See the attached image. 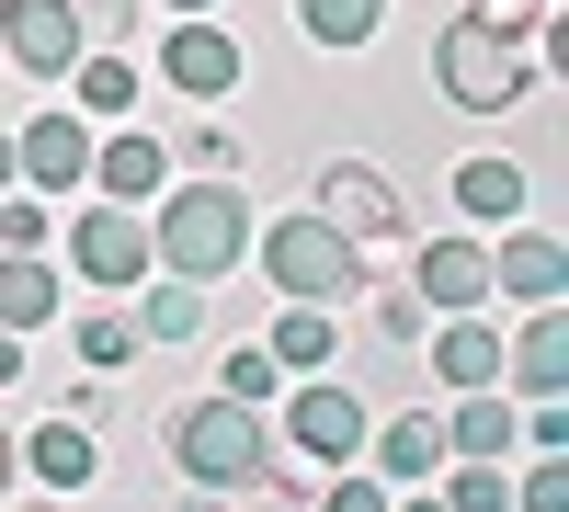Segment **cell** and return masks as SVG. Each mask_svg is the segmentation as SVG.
<instances>
[{
  "instance_id": "1",
  "label": "cell",
  "mask_w": 569,
  "mask_h": 512,
  "mask_svg": "<svg viewBox=\"0 0 569 512\" xmlns=\"http://www.w3.org/2000/svg\"><path fill=\"white\" fill-rule=\"evenodd\" d=\"M251 205H240V171H171L149 194V251L160 273H182V285H228V273L251 262Z\"/></svg>"
},
{
  "instance_id": "2",
  "label": "cell",
  "mask_w": 569,
  "mask_h": 512,
  "mask_svg": "<svg viewBox=\"0 0 569 512\" xmlns=\"http://www.w3.org/2000/svg\"><path fill=\"white\" fill-rule=\"evenodd\" d=\"M262 455H273V422H262L251 399L206 388V399H182V410H171V468L194 479V490H251V479H262Z\"/></svg>"
},
{
  "instance_id": "3",
  "label": "cell",
  "mask_w": 569,
  "mask_h": 512,
  "mask_svg": "<svg viewBox=\"0 0 569 512\" xmlns=\"http://www.w3.org/2000/svg\"><path fill=\"white\" fill-rule=\"evenodd\" d=\"M536 80H547V69L525 58V34H490L479 12H456V23L433 34V91H445L456 114H512Z\"/></svg>"
},
{
  "instance_id": "4",
  "label": "cell",
  "mask_w": 569,
  "mask_h": 512,
  "mask_svg": "<svg viewBox=\"0 0 569 512\" xmlns=\"http://www.w3.org/2000/svg\"><path fill=\"white\" fill-rule=\"evenodd\" d=\"M251 262L273 273V297H319V308H353V297H365V251H353L319 205L273 217V228H251Z\"/></svg>"
},
{
  "instance_id": "5",
  "label": "cell",
  "mask_w": 569,
  "mask_h": 512,
  "mask_svg": "<svg viewBox=\"0 0 569 512\" xmlns=\"http://www.w3.org/2000/svg\"><path fill=\"white\" fill-rule=\"evenodd\" d=\"M273 399H284V444H297L308 468H353V455H365V422H376V410L330 377V364H319V377H284Z\"/></svg>"
},
{
  "instance_id": "6",
  "label": "cell",
  "mask_w": 569,
  "mask_h": 512,
  "mask_svg": "<svg viewBox=\"0 0 569 512\" xmlns=\"http://www.w3.org/2000/svg\"><path fill=\"white\" fill-rule=\"evenodd\" d=\"M69 273H80V285H149V273H160V251H149V205H80V228H69Z\"/></svg>"
},
{
  "instance_id": "7",
  "label": "cell",
  "mask_w": 569,
  "mask_h": 512,
  "mask_svg": "<svg viewBox=\"0 0 569 512\" xmlns=\"http://www.w3.org/2000/svg\"><path fill=\"white\" fill-rule=\"evenodd\" d=\"M308 205H319L330 228H342L353 251H388V240H410V205H399V182L376 171V160H330Z\"/></svg>"
},
{
  "instance_id": "8",
  "label": "cell",
  "mask_w": 569,
  "mask_h": 512,
  "mask_svg": "<svg viewBox=\"0 0 569 512\" xmlns=\"http://www.w3.org/2000/svg\"><path fill=\"white\" fill-rule=\"evenodd\" d=\"M12 171H23V194H46V205L80 194V182H91V114L80 103H46L34 126H12Z\"/></svg>"
},
{
  "instance_id": "9",
  "label": "cell",
  "mask_w": 569,
  "mask_h": 512,
  "mask_svg": "<svg viewBox=\"0 0 569 512\" xmlns=\"http://www.w3.org/2000/svg\"><path fill=\"white\" fill-rule=\"evenodd\" d=\"M80 12H69V0H0V58H12L34 91H58L69 69H80Z\"/></svg>"
},
{
  "instance_id": "10",
  "label": "cell",
  "mask_w": 569,
  "mask_h": 512,
  "mask_svg": "<svg viewBox=\"0 0 569 512\" xmlns=\"http://www.w3.org/2000/svg\"><path fill=\"white\" fill-rule=\"evenodd\" d=\"M160 80H171V91H194V103L240 91V34H228L217 12H171V34H160Z\"/></svg>"
},
{
  "instance_id": "11",
  "label": "cell",
  "mask_w": 569,
  "mask_h": 512,
  "mask_svg": "<svg viewBox=\"0 0 569 512\" xmlns=\"http://www.w3.org/2000/svg\"><path fill=\"white\" fill-rule=\"evenodd\" d=\"M171 182V137H149L137 114H114L103 137H91V194H114V205H149Z\"/></svg>"
},
{
  "instance_id": "12",
  "label": "cell",
  "mask_w": 569,
  "mask_h": 512,
  "mask_svg": "<svg viewBox=\"0 0 569 512\" xmlns=\"http://www.w3.org/2000/svg\"><path fill=\"white\" fill-rule=\"evenodd\" d=\"M12 479H34V490H91V479H103V444H91L80 410H46V422L12 444Z\"/></svg>"
},
{
  "instance_id": "13",
  "label": "cell",
  "mask_w": 569,
  "mask_h": 512,
  "mask_svg": "<svg viewBox=\"0 0 569 512\" xmlns=\"http://www.w3.org/2000/svg\"><path fill=\"white\" fill-rule=\"evenodd\" d=\"M558 285H569V251H558V228H525V217H512L501 240H490V297L558 308Z\"/></svg>"
},
{
  "instance_id": "14",
  "label": "cell",
  "mask_w": 569,
  "mask_h": 512,
  "mask_svg": "<svg viewBox=\"0 0 569 512\" xmlns=\"http://www.w3.org/2000/svg\"><path fill=\"white\" fill-rule=\"evenodd\" d=\"M410 297L421 308H490V240H421L410 251Z\"/></svg>"
},
{
  "instance_id": "15",
  "label": "cell",
  "mask_w": 569,
  "mask_h": 512,
  "mask_svg": "<svg viewBox=\"0 0 569 512\" xmlns=\"http://www.w3.org/2000/svg\"><path fill=\"white\" fill-rule=\"evenodd\" d=\"M365 468L388 479V490H433V468H445V422H433V410H399V422H365Z\"/></svg>"
},
{
  "instance_id": "16",
  "label": "cell",
  "mask_w": 569,
  "mask_h": 512,
  "mask_svg": "<svg viewBox=\"0 0 569 512\" xmlns=\"http://www.w3.org/2000/svg\"><path fill=\"white\" fill-rule=\"evenodd\" d=\"M421 342H433V377H445V388H501V331H490V308H445Z\"/></svg>"
},
{
  "instance_id": "17",
  "label": "cell",
  "mask_w": 569,
  "mask_h": 512,
  "mask_svg": "<svg viewBox=\"0 0 569 512\" xmlns=\"http://www.w3.org/2000/svg\"><path fill=\"white\" fill-rule=\"evenodd\" d=\"M58 297H69L58 251H0V331H58Z\"/></svg>"
},
{
  "instance_id": "18",
  "label": "cell",
  "mask_w": 569,
  "mask_h": 512,
  "mask_svg": "<svg viewBox=\"0 0 569 512\" xmlns=\"http://www.w3.org/2000/svg\"><path fill=\"white\" fill-rule=\"evenodd\" d=\"M501 377L525 388V399H569V319H558V308H536L525 331L501 342Z\"/></svg>"
},
{
  "instance_id": "19",
  "label": "cell",
  "mask_w": 569,
  "mask_h": 512,
  "mask_svg": "<svg viewBox=\"0 0 569 512\" xmlns=\"http://www.w3.org/2000/svg\"><path fill=\"white\" fill-rule=\"evenodd\" d=\"M512 444H525V410H512L501 388H456V410H445V455H501V468H512Z\"/></svg>"
},
{
  "instance_id": "20",
  "label": "cell",
  "mask_w": 569,
  "mask_h": 512,
  "mask_svg": "<svg viewBox=\"0 0 569 512\" xmlns=\"http://www.w3.org/2000/svg\"><path fill=\"white\" fill-rule=\"evenodd\" d=\"M525 205H536L525 160H456V217H467V228H512Z\"/></svg>"
},
{
  "instance_id": "21",
  "label": "cell",
  "mask_w": 569,
  "mask_h": 512,
  "mask_svg": "<svg viewBox=\"0 0 569 512\" xmlns=\"http://www.w3.org/2000/svg\"><path fill=\"white\" fill-rule=\"evenodd\" d=\"M262 353L284 364V377H319V364L342 353V331H330V308H319V297H284V308H273V331H262Z\"/></svg>"
},
{
  "instance_id": "22",
  "label": "cell",
  "mask_w": 569,
  "mask_h": 512,
  "mask_svg": "<svg viewBox=\"0 0 569 512\" xmlns=\"http://www.w3.org/2000/svg\"><path fill=\"white\" fill-rule=\"evenodd\" d=\"M206 285H182V273H149L137 285V342H206Z\"/></svg>"
},
{
  "instance_id": "23",
  "label": "cell",
  "mask_w": 569,
  "mask_h": 512,
  "mask_svg": "<svg viewBox=\"0 0 569 512\" xmlns=\"http://www.w3.org/2000/svg\"><path fill=\"white\" fill-rule=\"evenodd\" d=\"M58 91H69L91 126H114V114H137V58H103V46H80V69H69Z\"/></svg>"
},
{
  "instance_id": "24",
  "label": "cell",
  "mask_w": 569,
  "mask_h": 512,
  "mask_svg": "<svg viewBox=\"0 0 569 512\" xmlns=\"http://www.w3.org/2000/svg\"><path fill=\"white\" fill-rule=\"evenodd\" d=\"M376 23H388V0H297V34H308V46H330V58L376 46Z\"/></svg>"
},
{
  "instance_id": "25",
  "label": "cell",
  "mask_w": 569,
  "mask_h": 512,
  "mask_svg": "<svg viewBox=\"0 0 569 512\" xmlns=\"http://www.w3.org/2000/svg\"><path fill=\"white\" fill-rule=\"evenodd\" d=\"M69 342H80L91 377H114V364L137 353V319H126V308H91V319H69Z\"/></svg>"
},
{
  "instance_id": "26",
  "label": "cell",
  "mask_w": 569,
  "mask_h": 512,
  "mask_svg": "<svg viewBox=\"0 0 569 512\" xmlns=\"http://www.w3.org/2000/svg\"><path fill=\"white\" fill-rule=\"evenodd\" d=\"M228 399H251V410H273V388H284V364L262 353V342H228V377H217Z\"/></svg>"
},
{
  "instance_id": "27",
  "label": "cell",
  "mask_w": 569,
  "mask_h": 512,
  "mask_svg": "<svg viewBox=\"0 0 569 512\" xmlns=\"http://www.w3.org/2000/svg\"><path fill=\"white\" fill-rule=\"evenodd\" d=\"M421 331H433V308H421L410 285H376V342H399V353H410Z\"/></svg>"
},
{
  "instance_id": "28",
  "label": "cell",
  "mask_w": 569,
  "mask_h": 512,
  "mask_svg": "<svg viewBox=\"0 0 569 512\" xmlns=\"http://www.w3.org/2000/svg\"><path fill=\"white\" fill-rule=\"evenodd\" d=\"M512 501H525V512H558V501H569V468H558V444H536V455H525Z\"/></svg>"
},
{
  "instance_id": "29",
  "label": "cell",
  "mask_w": 569,
  "mask_h": 512,
  "mask_svg": "<svg viewBox=\"0 0 569 512\" xmlns=\"http://www.w3.org/2000/svg\"><path fill=\"white\" fill-rule=\"evenodd\" d=\"M171 171H240V137H228V126H194V137H171Z\"/></svg>"
},
{
  "instance_id": "30",
  "label": "cell",
  "mask_w": 569,
  "mask_h": 512,
  "mask_svg": "<svg viewBox=\"0 0 569 512\" xmlns=\"http://www.w3.org/2000/svg\"><path fill=\"white\" fill-rule=\"evenodd\" d=\"M69 12H80L91 46H126V34H137V0H69Z\"/></svg>"
},
{
  "instance_id": "31",
  "label": "cell",
  "mask_w": 569,
  "mask_h": 512,
  "mask_svg": "<svg viewBox=\"0 0 569 512\" xmlns=\"http://www.w3.org/2000/svg\"><path fill=\"white\" fill-rule=\"evenodd\" d=\"M467 12H479L490 34H525V46H536V23H547V0H467Z\"/></svg>"
},
{
  "instance_id": "32",
  "label": "cell",
  "mask_w": 569,
  "mask_h": 512,
  "mask_svg": "<svg viewBox=\"0 0 569 512\" xmlns=\"http://www.w3.org/2000/svg\"><path fill=\"white\" fill-rule=\"evenodd\" d=\"M23 377V331H0V388H12Z\"/></svg>"
},
{
  "instance_id": "33",
  "label": "cell",
  "mask_w": 569,
  "mask_h": 512,
  "mask_svg": "<svg viewBox=\"0 0 569 512\" xmlns=\"http://www.w3.org/2000/svg\"><path fill=\"white\" fill-rule=\"evenodd\" d=\"M12 182H23V171H12V126H0V194H12Z\"/></svg>"
},
{
  "instance_id": "34",
  "label": "cell",
  "mask_w": 569,
  "mask_h": 512,
  "mask_svg": "<svg viewBox=\"0 0 569 512\" xmlns=\"http://www.w3.org/2000/svg\"><path fill=\"white\" fill-rule=\"evenodd\" d=\"M160 12H217V0H160Z\"/></svg>"
},
{
  "instance_id": "35",
  "label": "cell",
  "mask_w": 569,
  "mask_h": 512,
  "mask_svg": "<svg viewBox=\"0 0 569 512\" xmlns=\"http://www.w3.org/2000/svg\"><path fill=\"white\" fill-rule=\"evenodd\" d=\"M0 490H12V433H0Z\"/></svg>"
}]
</instances>
